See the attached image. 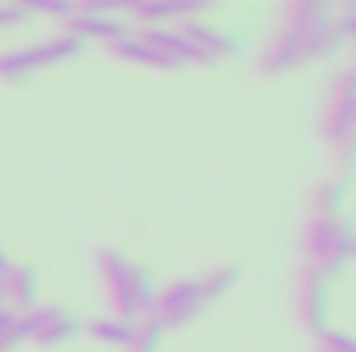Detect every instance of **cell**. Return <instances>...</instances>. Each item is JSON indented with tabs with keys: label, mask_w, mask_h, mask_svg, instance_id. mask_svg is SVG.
<instances>
[{
	"label": "cell",
	"mask_w": 356,
	"mask_h": 352,
	"mask_svg": "<svg viewBox=\"0 0 356 352\" xmlns=\"http://www.w3.org/2000/svg\"><path fill=\"white\" fill-rule=\"evenodd\" d=\"M83 50H88L83 38L58 29V33H50L46 42L17 46V50H0V79H8V83H13V79H25V75H33V71H42V67L71 63V58H79Z\"/></svg>",
	"instance_id": "7a4b0ae2"
},
{
	"label": "cell",
	"mask_w": 356,
	"mask_h": 352,
	"mask_svg": "<svg viewBox=\"0 0 356 352\" xmlns=\"http://www.w3.org/2000/svg\"><path fill=\"white\" fill-rule=\"evenodd\" d=\"M108 54L116 58V63H129V67H145V71H178L175 63L166 58V54H158L154 46H145L137 33L133 38H124V42H116V46H108Z\"/></svg>",
	"instance_id": "8fae6325"
},
{
	"label": "cell",
	"mask_w": 356,
	"mask_h": 352,
	"mask_svg": "<svg viewBox=\"0 0 356 352\" xmlns=\"http://www.w3.org/2000/svg\"><path fill=\"white\" fill-rule=\"evenodd\" d=\"M21 21H29V4H25V0L0 4V29H13V25H21Z\"/></svg>",
	"instance_id": "7402d4cb"
},
{
	"label": "cell",
	"mask_w": 356,
	"mask_h": 352,
	"mask_svg": "<svg viewBox=\"0 0 356 352\" xmlns=\"http://www.w3.org/2000/svg\"><path fill=\"white\" fill-rule=\"evenodd\" d=\"M29 4V17H50V21H63V29L71 25L75 17V4L71 0H25Z\"/></svg>",
	"instance_id": "d6986e66"
},
{
	"label": "cell",
	"mask_w": 356,
	"mask_h": 352,
	"mask_svg": "<svg viewBox=\"0 0 356 352\" xmlns=\"http://www.w3.org/2000/svg\"><path fill=\"white\" fill-rule=\"evenodd\" d=\"M348 262H356V224H348V220H340L336 245H332V253L323 257V265H319V273H323L327 282H336V278H344V269H348Z\"/></svg>",
	"instance_id": "5bb4252c"
},
{
	"label": "cell",
	"mask_w": 356,
	"mask_h": 352,
	"mask_svg": "<svg viewBox=\"0 0 356 352\" xmlns=\"http://www.w3.org/2000/svg\"><path fill=\"white\" fill-rule=\"evenodd\" d=\"M21 323H25V336H29V344H42V349H58V344H67V340H75L79 336V319L67 311V307H33V311H25L21 315Z\"/></svg>",
	"instance_id": "52a82bcc"
},
{
	"label": "cell",
	"mask_w": 356,
	"mask_h": 352,
	"mask_svg": "<svg viewBox=\"0 0 356 352\" xmlns=\"http://www.w3.org/2000/svg\"><path fill=\"white\" fill-rule=\"evenodd\" d=\"M353 38H356V33H353Z\"/></svg>",
	"instance_id": "484cf974"
},
{
	"label": "cell",
	"mask_w": 356,
	"mask_h": 352,
	"mask_svg": "<svg viewBox=\"0 0 356 352\" xmlns=\"http://www.w3.org/2000/svg\"><path fill=\"white\" fill-rule=\"evenodd\" d=\"M67 33H75V38H83V42H104V46H116V42L133 38L137 29H133L124 17H91V13H79V8H75V17H71Z\"/></svg>",
	"instance_id": "30bf717a"
},
{
	"label": "cell",
	"mask_w": 356,
	"mask_h": 352,
	"mask_svg": "<svg viewBox=\"0 0 356 352\" xmlns=\"http://www.w3.org/2000/svg\"><path fill=\"white\" fill-rule=\"evenodd\" d=\"M319 352H356V336H348V332H323L319 336Z\"/></svg>",
	"instance_id": "44dd1931"
},
{
	"label": "cell",
	"mask_w": 356,
	"mask_h": 352,
	"mask_svg": "<svg viewBox=\"0 0 356 352\" xmlns=\"http://www.w3.org/2000/svg\"><path fill=\"white\" fill-rule=\"evenodd\" d=\"M336 232H340V220H307V232H302V253H307V265H311V269H319V265H323V257L332 253Z\"/></svg>",
	"instance_id": "4fadbf2b"
},
{
	"label": "cell",
	"mask_w": 356,
	"mask_h": 352,
	"mask_svg": "<svg viewBox=\"0 0 356 352\" xmlns=\"http://www.w3.org/2000/svg\"><path fill=\"white\" fill-rule=\"evenodd\" d=\"M336 150V175L332 178H340V182H353L356 178V133H348L340 145H332Z\"/></svg>",
	"instance_id": "ffe728a7"
},
{
	"label": "cell",
	"mask_w": 356,
	"mask_h": 352,
	"mask_svg": "<svg viewBox=\"0 0 356 352\" xmlns=\"http://www.w3.org/2000/svg\"><path fill=\"white\" fill-rule=\"evenodd\" d=\"M178 29L186 33V42H191L207 63H224V58H236V54H241V38H232L228 29L203 21V17H195V21H178Z\"/></svg>",
	"instance_id": "ba28073f"
},
{
	"label": "cell",
	"mask_w": 356,
	"mask_h": 352,
	"mask_svg": "<svg viewBox=\"0 0 356 352\" xmlns=\"http://www.w3.org/2000/svg\"><path fill=\"white\" fill-rule=\"evenodd\" d=\"M133 328H137V319L99 315V319H91L83 332H88L91 340H99V344H112V349H129V340H133Z\"/></svg>",
	"instance_id": "2e32d148"
},
{
	"label": "cell",
	"mask_w": 356,
	"mask_h": 352,
	"mask_svg": "<svg viewBox=\"0 0 356 352\" xmlns=\"http://www.w3.org/2000/svg\"><path fill=\"white\" fill-rule=\"evenodd\" d=\"M162 340H166V328H162L158 315H149V319H137L133 340H129L124 352H162Z\"/></svg>",
	"instance_id": "ac0fdd59"
},
{
	"label": "cell",
	"mask_w": 356,
	"mask_h": 352,
	"mask_svg": "<svg viewBox=\"0 0 356 352\" xmlns=\"http://www.w3.org/2000/svg\"><path fill=\"white\" fill-rule=\"evenodd\" d=\"M336 21V8L332 4H311V0H302V4H290L286 8V17H282V25H277V33L266 42V50H261V58H257V71L261 75H286V71H294V67H302V46L319 33V29H327Z\"/></svg>",
	"instance_id": "6da1fadb"
},
{
	"label": "cell",
	"mask_w": 356,
	"mask_h": 352,
	"mask_svg": "<svg viewBox=\"0 0 356 352\" xmlns=\"http://www.w3.org/2000/svg\"><path fill=\"white\" fill-rule=\"evenodd\" d=\"M158 307V278L149 265H133V315L149 319Z\"/></svg>",
	"instance_id": "e0dca14e"
},
{
	"label": "cell",
	"mask_w": 356,
	"mask_h": 352,
	"mask_svg": "<svg viewBox=\"0 0 356 352\" xmlns=\"http://www.w3.org/2000/svg\"><path fill=\"white\" fill-rule=\"evenodd\" d=\"M13 319H17V311H8V307H4V303H0V332H4V328H8V323H13Z\"/></svg>",
	"instance_id": "603a6c76"
},
{
	"label": "cell",
	"mask_w": 356,
	"mask_h": 352,
	"mask_svg": "<svg viewBox=\"0 0 356 352\" xmlns=\"http://www.w3.org/2000/svg\"><path fill=\"white\" fill-rule=\"evenodd\" d=\"M241 282V265L236 262H224V265H211L203 278H199V290H203V303H220L236 290Z\"/></svg>",
	"instance_id": "9a60e30c"
},
{
	"label": "cell",
	"mask_w": 356,
	"mask_h": 352,
	"mask_svg": "<svg viewBox=\"0 0 356 352\" xmlns=\"http://www.w3.org/2000/svg\"><path fill=\"white\" fill-rule=\"evenodd\" d=\"M99 278H104V298H108V315L120 319H137L133 315V262L120 249H99Z\"/></svg>",
	"instance_id": "8992f818"
},
{
	"label": "cell",
	"mask_w": 356,
	"mask_h": 352,
	"mask_svg": "<svg viewBox=\"0 0 356 352\" xmlns=\"http://www.w3.org/2000/svg\"><path fill=\"white\" fill-rule=\"evenodd\" d=\"M203 290H199V278H178L170 286H162L158 290V307H154V315L162 319V328L166 332H182V328H191L199 315H203Z\"/></svg>",
	"instance_id": "277c9868"
},
{
	"label": "cell",
	"mask_w": 356,
	"mask_h": 352,
	"mask_svg": "<svg viewBox=\"0 0 356 352\" xmlns=\"http://www.w3.org/2000/svg\"><path fill=\"white\" fill-rule=\"evenodd\" d=\"M0 303L8 311H17V315H25V311L38 307V269L29 262L8 265V273L0 278Z\"/></svg>",
	"instance_id": "9c48e42d"
},
{
	"label": "cell",
	"mask_w": 356,
	"mask_h": 352,
	"mask_svg": "<svg viewBox=\"0 0 356 352\" xmlns=\"http://www.w3.org/2000/svg\"><path fill=\"white\" fill-rule=\"evenodd\" d=\"M319 129H323V141H327V145H340L348 133H356V67L353 63L332 79V91H327Z\"/></svg>",
	"instance_id": "3957f363"
},
{
	"label": "cell",
	"mask_w": 356,
	"mask_h": 352,
	"mask_svg": "<svg viewBox=\"0 0 356 352\" xmlns=\"http://www.w3.org/2000/svg\"><path fill=\"white\" fill-rule=\"evenodd\" d=\"M353 67H356V63H353Z\"/></svg>",
	"instance_id": "d4e9b609"
},
{
	"label": "cell",
	"mask_w": 356,
	"mask_h": 352,
	"mask_svg": "<svg viewBox=\"0 0 356 352\" xmlns=\"http://www.w3.org/2000/svg\"><path fill=\"white\" fill-rule=\"evenodd\" d=\"M344 203H348V182L327 178L311 191V220H344Z\"/></svg>",
	"instance_id": "7c38bea8"
},
{
	"label": "cell",
	"mask_w": 356,
	"mask_h": 352,
	"mask_svg": "<svg viewBox=\"0 0 356 352\" xmlns=\"http://www.w3.org/2000/svg\"><path fill=\"white\" fill-rule=\"evenodd\" d=\"M8 265H13V257H8V253H4V249H0V278H4V273H8Z\"/></svg>",
	"instance_id": "cb8c5ba5"
},
{
	"label": "cell",
	"mask_w": 356,
	"mask_h": 352,
	"mask_svg": "<svg viewBox=\"0 0 356 352\" xmlns=\"http://www.w3.org/2000/svg\"><path fill=\"white\" fill-rule=\"evenodd\" d=\"M298 323L311 336L332 332V282L311 265H302L298 273Z\"/></svg>",
	"instance_id": "5b68a950"
}]
</instances>
